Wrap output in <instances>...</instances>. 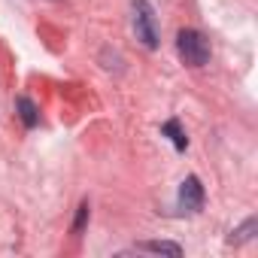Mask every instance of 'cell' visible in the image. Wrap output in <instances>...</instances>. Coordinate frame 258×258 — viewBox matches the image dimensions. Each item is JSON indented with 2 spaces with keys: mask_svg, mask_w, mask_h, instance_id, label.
I'll return each mask as SVG.
<instances>
[{
  "mask_svg": "<svg viewBox=\"0 0 258 258\" xmlns=\"http://www.w3.org/2000/svg\"><path fill=\"white\" fill-rule=\"evenodd\" d=\"M176 52H179L182 64H188V67H204V64L210 61V40H207L201 31H195V28H182V31L176 34Z\"/></svg>",
  "mask_w": 258,
  "mask_h": 258,
  "instance_id": "6da1fadb",
  "label": "cell"
},
{
  "mask_svg": "<svg viewBox=\"0 0 258 258\" xmlns=\"http://www.w3.org/2000/svg\"><path fill=\"white\" fill-rule=\"evenodd\" d=\"M131 25H134V34L137 40L146 46V49H158V19H155V10L149 7V0H134L131 4Z\"/></svg>",
  "mask_w": 258,
  "mask_h": 258,
  "instance_id": "7a4b0ae2",
  "label": "cell"
},
{
  "mask_svg": "<svg viewBox=\"0 0 258 258\" xmlns=\"http://www.w3.org/2000/svg\"><path fill=\"white\" fill-rule=\"evenodd\" d=\"M204 207V185L198 176H185L179 185V210L185 213H201Z\"/></svg>",
  "mask_w": 258,
  "mask_h": 258,
  "instance_id": "3957f363",
  "label": "cell"
},
{
  "mask_svg": "<svg viewBox=\"0 0 258 258\" xmlns=\"http://www.w3.org/2000/svg\"><path fill=\"white\" fill-rule=\"evenodd\" d=\"M137 252H155V255H182V246L170 243V240H146V243H137L134 246Z\"/></svg>",
  "mask_w": 258,
  "mask_h": 258,
  "instance_id": "277c9868",
  "label": "cell"
},
{
  "mask_svg": "<svg viewBox=\"0 0 258 258\" xmlns=\"http://www.w3.org/2000/svg\"><path fill=\"white\" fill-rule=\"evenodd\" d=\"M161 134H164V137H170V143H173L179 152L188 146V137H185V131H182L179 118H170V121H164V124H161Z\"/></svg>",
  "mask_w": 258,
  "mask_h": 258,
  "instance_id": "5b68a950",
  "label": "cell"
},
{
  "mask_svg": "<svg viewBox=\"0 0 258 258\" xmlns=\"http://www.w3.org/2000/svg\"><path fill=\"white\" fill-rule=\"evenodd\" d=\"M16 106H19V115H22L25 127H37V121H40V112H37L34 100H31V97H19V100H16Z\"/></svg>",
  "mask_w": 258,
  "mask_h": 258,
  "instance_id": "8992f818",
  "label": "cell"
},
{
  "mask_svg": "<svg viewBox=\"0 0 258 258\" xmlns=\"http://www.w3.org/2000/svg\"><path fill=\"white\" fill-rule=\"evenodd\" d=\"M255 231H258V219H246L237 231H231L228 243H246V240H252V237H255Z\"/></svg>",
  "mask_w": 258,
  "mask_h": 258,
  "instance_id": "52a82bcc",
  "label": "cell"
},
{
  "mask_svg": "<svg viewBox=\"0 0 258 258\" xmlns=\"http://www.w3.org/2000/svg\"><path fill=\"white\" fill-rule=\"evenodd\" d=\"M88 222V204H79V213H76V222H73V234H79Z\"/></svg>",
  "mask_w": 258,
  "mask_h": 258,
  "instance_id": "ba28073f",
  "label": "cell"
}]
</instances>
